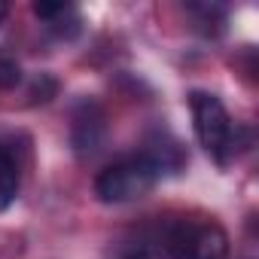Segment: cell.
<instances>
[{"label": "cell", "mask_w": 259, "mask_h": 259, "mask_svg": "<svg viewBox=\"0 0 259 259\" xmlns=\"http://www.w3.org/2000/svg\"><path fill=\"white\" fill-rule=\"evenodd\" d=\"M104 110L95 104V101H82L73 113V128H70V141H73V150L79 156H92L101 150L104 144Z\"/></svg>", "instance_id": "277c9868"}, {"label": "cell", "mask_w": 259, "mask_h": 259, "mask_svg": "<svg viewBox=\"0 0 259 259\" xmlns=\"http://www.w3.org/2000/svg\"><path fill=\"white\" fill-rule=\"evenodd\" d=\"M159 180V171L144 159V156H135V159H122L110 168H104L95 180V195L107 204H122V201H135V198H144Z\"/></svg>", "instance_id": "6da1fadb"}, {"label": "cell", "mask_w": 259, "mask_h": 259, "mask_svg": "<svg viewBox=\"0 0 259 259\" xmlns=\"http://www.w3.org/2000/svg\"><path fill=\"white\" fill-rule=\"evenodd\" d=\"M189 104H192V119H195V135L201 141V147L220 162L226 165L235 153L232 141V119L223 107V101L217 95H207V92H192L189 95Z\"/></svg>", "instance_id": "7a4b0ae2"}, {"label": "cell", "mask_w": 259, "mask_h": 259, "mask_svg": "<svg viewBox=\"0 0 259 259\" xmlns=\"http://www.w3.org/2000/svg\"><path fill=\"white\" fill-rule=\"evenodd\" d=\"M70 10V4H34V13L46 22H55L58 16H64Z\"/></svg>", "instance_id": "52a82bcc"}, {"label": "cell", "mask_w": 259, "mask_h": 259, "mask_svg": "<svg viewBox=\"0 0 259 259\" xmlns=\"http://www.w3.org/2000/svg\"><path fill=\"white\" fill-rule=\"evenodd\" d=\"M7 13H10V7L4 4V0H0V25H4V19H7Z\"/></svg>", "instance_id": "30bf717a"}, {"label": "cell", "mask_w": 259, "mask_h": 259, "mask_svg": "<svg viewBox=\"0 0 259 259\" xmlns=\"http://www.w3.org/2000/svg\"><path fill=\"white\" fill-rule=\"evenodd\" d=\"M22 82V67L16 58L0 55V89H16Z\"/></svg>", "instance_id": "8992f818"}, {"label": "cell", "mask_w": 259, "mask_h": 259, "mask_svg": "<svg viewBox=\"0 0 259 259\" xmlns=\"http://www.w3.org/2000/svg\"><path fill=\"white\" fill-rule=\"evenodd\" d=\"M16 195H19V171L16 165H10L0 171V210H7L16 201Z\"/></svg>", "instance_id": "5b68a950"}, {"label": "cell", "mask_w": 259, "mask_h": 259, "mask_svg": "<svg viewBox=\"0 0 259 259\" xmlns=\"http://www.w3.org/2000/svg\"><path fill=\"white\" fill-rule=\"evenodd\" d=\"M125 259H150V256H147V253H144V250H135V253H128V256H125Z\"/></svg>", "instance_id": "9c48e42d"}, {"label": "cell", "mask_w": 259, "mask_h": 259, "mask_svg": "<svg viewBox=\"0 0 259 259\" xmlns=\"http://www.w3.org/2000/svg\"><path fill=\"white\" fill-rule=\"evenodd\" d=\"M13 165V159H10V153L4 150V147H0V171H4V168H10Z\"/></svg>", "instance_id": "ba28073f"}, {"label": "cell", "mask_w": 259, "mask_h": 259, "mask_svg": "<svg viewBox=\"0 0 259 259\" xmlns=\"http://www.w3.org/2000/svg\"><path fill=\"white\" fill-rule=\"evenodd\" d=\"M171 259H226L229 238L217 223H192L183 220L168 235Z\"/></svg>", "instance_id": "3957f363"}]
</instances>
